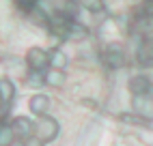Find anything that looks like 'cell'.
Returning a JSON list of instances; mask_svg holds the SVG:
<instances>
[{"mask_svg": "<svg viewBox=\"0 0 153 146\" xmlns=\"http://www.w3.org/2000/svg\"><path fill=\"white\" fill-rule=\"evenodd\" d=\"M19 2H22V7H30L33 2H37V0H19Z\"/></svg>", "mask_w": 153, "mask_h": 146, "instance_id": "2e32d148", "label": "cell"}, {"mask_svg": "<svg viewBox=\"0 0 153 146\" xmlns=\"http://www.w3.org/2000/svg\"><path fill=\"white\" fill-rule=\"evenodd\" d=\"M101 62H104L108 69H121L125 65V54L119 45H108L104 49V54H101Z\"/></svg>", "mask_w": 153, "mask_h": 146, "instance_id": "3957f363", "label": "cell"}, {"mask_svg": "<svg viewBox=\"0 0 153 146\" xmlns=\"http://www.w3.org/2000/svg\"><path fill=\"white\" fill-rule=\"evenodd\" d=\"M9 146H26V144H24V138H15Z\"/></svg>", "mask_w": 153, "mask_h": 146, "instance_id": "9a60e30c", "label": "cell"}, {"mask_svg": "<svg viewBox=\"0 0 153 146\" xmlns=\"http://www.w3.org/2000/svg\"><path fill=\"white\" fill-rule=\"evenodd\" d=\"M138 62H140V65H145V67L153 65V39H145V43L140 45V49H138Z\"/></svg>", "mask_w": 153, "mask_h": 146, "instance_id": "52a82bcc", "label": "cell"}, {"mask_svg": "<svg viewBox=\"0 0 153 146\" xmlns=\"http://www.w3.org/2000/svg\"><path fill=\"white\" fill-rule=\"evenodd\" d=\"M82 2H84V7L88 11H93V13H99L101 9H104V4H101L99 0H82Z\"/></svg>", "mask_w": 153, "mask_h": 146, "instance_id": "4fadbf2b", "label": "cell"}, {"mask_svg": "<svg viewBox=\"0 0 153 146\" xmlns=\"http://www.w3.org/2000/svg\"><path fill=\"white\" fill-rule=\"evenodd\" d=\"M43 80H45V84L48 86H54V88H60L65 84V80H67V75H65V71L63 69H52V71H45V75H43Z\"/></svg>", "mask_w": 153, "mask_h": 146, "instance_id": "9c48e42d", "label": "cell"}, {"mask_svg": "<svg viewBox=\"0 0 153 146\" xmlns=\"http://www.w3.org/2000/svg\"><path fill=\"white\" fill-rule=\"evenodd\" d=\"M30 112L35 114V116H45L48 114V110H50V97H45V95H35V97H30Z\"/></svg>", "mask_w": 153, "mask_h": 146, "instance_id": "8992f818", "label": "cell"}, {"mask_svg": "<svg viewBox=\"0 0 153 146\" xmlns=\"http://www.w3.org/2000/svg\"><path fill=\"white\" fill-rule=\"evenodd\" d=\"M127 88H129L131 95H149V92H151V82L145 75H134L129 80Z\"/></svg>", "mask_w": 153, "mask_h": 146, "instance_id": "5b68a950", "label": "cell"}, {"mask_svg": "<svg viewBox=\"0 0 153 146\" xmlns=\"http://www.w3.org/2000/svg\"><path fill=\"white\" fill-rule=\"evenodd\" d=\"M24 144H26V146H45V142L39 140V138H35V135H28V138H24Z\"/></svg>", "mask_w": 153, "mask_h": 146, "instance_id": "5bb4252c", "label": "cell"}, {"mask_svg": "<svg viewBox=\"0 0 153 146\" xmlns=\"http://www.w3.org/2000/svg\"><path fill=\"white\" fill-rule=\"evenodd\" d=\"M30 135H35V138L39 140H43V142H52L56 135H58V122L56 118L52 116H37V120L33 122V133Z\"/></svg>", "mask_w": 153, "mask_h": 146, "instance_id": "6da1fadb", "label": "cell"}, {"mask_svg": "<svg viewBox=\"0 0 153 146\" xmlns=\"http://www.w3.org/2000/svg\"><path fill=\"white\" fill-rule=\"evenodd\" d=\"M0 95H2V99H4V103H9L13 99V84L9 80H2L0 82Z\"/></svg>", "mask_w": 153, "mask_h": 146, "instance_id": "7c38bea8", "label": "cell"}, {"mask_svg": "<svg viewBox=\"0 0 153 146\" xmlns=\"http://www.w3.org/2000/svg\"><path fill=\"white\" fill-rule=\"evenodd\" d=\"M134 112L140 116V120H153V97L151 95H134L131 99Z\"/></svg>", "mask_w": 153, "mask_h": 146, "instance_id": "7a4b0ae2", "label": "cell"}, {"mask_svg": "<svg viewBox=\"0 0 153 146\" xmlns=\"http://www.w3.org/2000/svg\"><path fill=\"white\" fill-rule=\"evenodd\" d=\"M65 65H67V56L60 49L50 52V67L52 69H65Z\"/></svg>", "mask_w": 153, "mask_h": 146, "instance_id": "8fae6325", "label": "cell"}, {"mask_svg": "<svg viewBox=\"0 0 153 146\" xmlns=\"http://www.w3.org/2000/svg\"><path fill=\"white\" fill-rule=\"evenodd\" d=\"M26 62L30 71H45L50 67V54H45L41 47H33L26 54Z\"/></svg>", "mask_w": 153, "mask_h": 146, "instance_id": "277c9868", "label": "cell"}, {"mask_svg": "<svg viewBox=\"0 0 153 146\" xmlns=\"http://www.w3.org/2000/svg\"><path fill=\"white\" fill-rule=\"evenodd\" d=\"M11 125H13V131H15L17 138H28V135L33 133V122L28 118H24V116H17Z\"/></svg>", "mask_w": 153, "mask_h": 146, "instance_id": "ba28073f", "label": "cell"}, {"mask_svg": "<svg viewBox=\"0 0 153 146\" xmlns=\"http://www.w3.org/2000/svg\"><path fill=\"white\" fill-rule=\"evenodd\" d=\"M15 138H17V135H15V131H13V125L0 122V146H9Z\"/></svg>", "mask_w": 153, "mask_h": 146, "instance_id": "30bf717a", "label": "cell"}]
</instances>
